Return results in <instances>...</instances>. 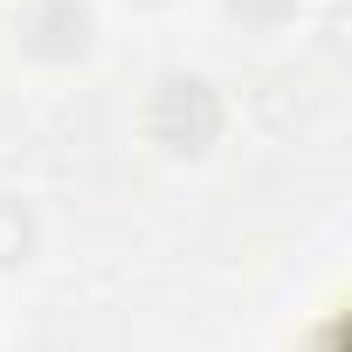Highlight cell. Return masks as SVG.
<instances>
[{"label":"cell","instance_id":"1","mask_svg":"<svg viewBox=\"0 0 352 352\" xmlns=\"http://www.w3.org/2000/svg\"><path fill=\"white\" fill-rule=\"evenodd\" d=\"M152 138L166 145V152H201L214 131H221V104H214V90L201 83V76H166L159 90H152Z\"/></svg>","mask_w":352,"mask_h":352},{"label":"cell","instance_id":"2","mask_svg":"<svg viewBox=\"0 0 352 352\" xmlns=\"http://www.w3.org/2000/svg\"><path fill=\"white\" fill-rule=\"evenodd\" d=\"M21 42H28V56H49V63L83 56V42H90V8H83V0H28Z\"/></svg>","mask_w":352,"mask_h":352},{"label":"cell","instance_id":"3","mask_svg":"<svg viewBox=\"0 0 352 352\" xmlns=\"http://www.w3.org/2000/svg\"><path fill=\"white\" fill-rule=\"evenodd\" d=\"M28 242H35L28 208H21V201H0V263H21V256H28Z\"/></svg>","mask_w":352,"mask_h":352},{"label":"cell","instance_id":"4","mask_svg":"<svg viewBox=\"0 0 352 352\" xmlns=\"http://www.w3.org/2000/svg\"><path fill=\"white\" fill-rule=\"evenodd\" d=\"M228 8H235V14H249V21H263V14H276V8H283V0H228Z\"/></svg>","mask_w":352,"mask_h":352}]
</instances>
